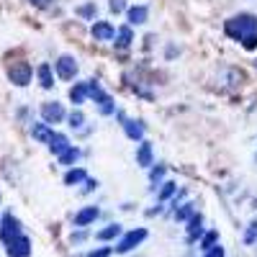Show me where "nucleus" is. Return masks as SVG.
Returning a JSON list of instances; mask_svg holds the SVG:
<instances>
[{"instance_id":"ddd939ff","label":"nucleus","mask_w":257,"mask_h":257,"mask_svg":"<svg viewBox=\"0 0 257 257\" xmlns=\"http://www.w3.org/2000/svg\"><path fill=\"white\" fill-rule=\"evenodd\" d=\"M49 144V152L54 154V157H59V154L70 147V139H67V134H59V131H54L52 134V139L47 142Z\"/></svg>"},{"instance_id":"2eb2a0df","label":"nucleus","mask_w":257,"mask_h":257,"mask_svg":"<svg viewBox=\"0 0 257 257\" xmlns=\"http://www.w3.org/2000/svg\"><path fill=\"white\" fill-rule=\"evenodd\" d=\"M111 95L103 90V87H100V83L98 80H87V100H93V103H106Z\"/></svg>"},{"instance_id":"7ed1b4c3","label":"nucleus","mask_w":257,"mask_h":257,"mask_svg":"<svg viewBox=\"0 0 257 257\" xmlns=\"http://www.w3.org/2000/svg\"><path fill=\"white\" fill-rule=\"evenodd\" d=\"M33 75H36V72L31 70L29 62H16V64L8 67V80L13 85H18V87H26L33 80Z\"/></svg>"},{"instance_id":"f03ea898","label":"nucleus","mask_w":257,"mask_h":257,"mask_svg":"<svg viewBox=\"0 0 257 257\" xmlns=\"http://www.w3.org/2000/svg\"><path fill=\"white\" fill-rule=\"evenodd\" d=\"M149 237V231L144 229V227H139V229H131V231H126V234H121L118 237V244H116V252H131L134 247H139V244Z\"/></svg>"},{"instance_id":"a211bd4d","label":"nucleus","mask_w":257,"mask_h":257,"mask_svg":"<svg viewBox=\"0 0 257 257\" xmlns=\"http://www.w3.org/2000/svg\"><path fill=\"white\" fill-rule=\"evenodd\" d=\"M52 134H54V129L49 124H44V121H39V124H31V137L36 139V142H49Z\"/></svg>"},{"instance_id":"f257e3e1","label":"nucleus","mask_w":257,"mask_h":257,"mask_svg":"<svg viewBox=\"0 0 257 257\" xmlns=\"http://www.w3.org/2000/svg\"><path fill=\"white\" fill-rule=\"evenodd\" d=\"M224 31H227V36L237 39L247 52H255L257 49V16H252V13H237V16H231L227 24H224Z\"/></svg>"},{"instance_id":"0eeeda50","label":"nucleus","mask_w":257,"mask_h":257,"mask_svg":"<svg viewBox=\"0 0 257 257\" xmlns=\"http://www.w3.org/2000/svg\"><path fill=\"white\" fill-rule=\"evenodd\" d=\"M5 250L10 257H31V237H26V234L21 231L13 242L5 244Z\"/></svg>"},{"instance_id":"7c9ffc66","label":"nucleus","mask_w":257,"mask_h":257,"mask_svg":"<svg viewBox=\"0 0 257 257\" xmlns=\"http://www.w3.org/2000/svg\"><path fill=\"white\" fill-rule=\"evenodd\" d=\"M200 224H203V216H200V214H193L191 219H188V231L200 229Z\"/></svg>"},{"instance_id":"cd10ccee","label":"nucleus","mask_w":257,"mask_h":257,"mask_svg":"<svg viewBox=\"0 0 257 257\" xmlns=\"http://www.w3.org/2000/svg\"><path fill=\"white\" fill-rule=\"evenodd\" d=\"M244 244H257V219L250 221V227L244 229Z\"/></svg>"},{"instance_id":"4be33fe9","label":"nucleus","mask_w":257,"mask_h":257,"mask_svg":"<svg viewBox=\"0 0 257 257\" xmlns=\"http://www.w3.org/2000/svg\"><path fill=\"white\" fill-rule=\"evenodd\" d=\"M165 172H167V167H165L162 162L152 165V170H149V185H152V188L162 185V177H165Z\"/></svg>"},{"instance_id":"a878e982","label":"nucleus","mask_w":257,"mask_h":257,"mask_svg":"<svg viewBox=\"0 0 257 257\" xmlns=\"http://www.w3.org/2000/svg\"><path fill=\"white\" fill-rule=\"evenodd\" d=\"M67 124H70L72 129H83V126H85V114H83L80 108H75L72 114L67 116Z\"/></svg>"},{"instance_id":"423d86ee","label":"nucleus","mask_w":257,"mask_h":257,"mask_svg":"<svg viewBox=\"0 0 257 257\" xmlns=\"http://www.w3.org/2000/svg\"><path fill=\"white\" fill-rule=\"evenodd\" d=\"M54 72H57L59 80L72 83L77 77V59L72 57V54H62V57L57 59V64H54Z\"/></svg>"},{"instance_id":"f3484780","label":"nucleus","mask_w":257,"mask_h":257,"mask_svg":"<svg viewBox=\"0 0 257 257\" xmlns=\"http://www.w3.org/2000/svg\"><path fill=\"white\" fill-rule=\"evenodd\" d=\"M36 77H39V85L44 87V90H52L54 87V75H52V64L44 62L39 70H36Z\"/></svg>"},{"instance_id":"aec40b11","label":"nucleus","mask_w":257,"mask_h":257,"mask_svg":"<svg viewBox=\"0 0 257 257\" xmlns=\"http://www.w3.org/2000/svg\"><path fill=\"white\" fill-rule=\"evenodd\" d=\"M87 180V172L83 170V167H70L64 175V185H80Z\"/></svg>"},{"instance_id":"393cba45","label":"nucleus","mask_w":257,"mask_h":257,"mask_svg":"<svg viewBox=\"0 0 257 257\" xmlns=\"http://www.w3.org/2000/svg\"><path fill=\"white\" fill-rule=\"evenodd\" d=\"M216 242H219V231H216V229H211V231H206L203 237H200V250L206 252V250H211V247H214Z\"/></svg>"},{"instance_id":"b1692460","label":"nucleus","mask_w":257,"mask_h":257,"mask_svg":"<svg viewBox=\"0 0 257 257\" xmlns=\"http://www.w3.org/2000/svg\"><path fill=\"white\" fill-rule=\"evenodd\" d=\"M175 193H177V183H175V180H167V183L160 185V196H157V198H160V200H170Z\"/></svg>"},{"instance_id":"c85d7f7f","label":"nucleus","mask_w":257,"mask_h":257,"mask_svg":"<svg viewBox=\"0 0 257 257\" xmlns=\"http://www.w3.org/2000/svg\"><path fill=\"white\" fill-rule=\"evenodd\" d=\"M108 8H111V13H126V0H108Z\"/></svg>"},{"instance_id":"6e6552de","label":"nucleus","mask_w":257,"mask_h":257,"mask_svg":"<svg viewBox=\"0 0 257 257\" xmlns=\"http://www.w3.org/2000/svg\"><path fill=\"white\" fill-rule=\"evenodd\" d=\"M98 216H100V208H98V206H85V208H80V211L72 216V224H75V227H90Z\"/></svg>"},{"instance_id":"9b49d317","label":"nucleus","mask_w":257,"mask_h":257,"mask_svg":"<svg viewBox=\"0 0 257 257\" xmlns=\"http://www.w3.org/2000/svg\"><path fill=\"white\" fill-rule=\"evenodd\" d=\"M118 121L124 124V131H126L129 139H137V142L144 139V124H142V121H131V118H126L124 114H118Z\"/></svg>"},{"instance_id":"c756f323","label":"nucleus","mask_w":257,"mask_h":257,"mask_svg":"<svg viewBox=\"0 0 257 257\" xmlns=\"http://www.w3.org/2000/svg\"><path fill=\"white\" fill-rule=\"evenodd\" d=\"M98 108H100V116H111L116 111V103H114V98H108L106 103H100Z\"/></svg>"},{"instance_id":"c9c22d12","label":"nucleus","mask_w":257,"mask_h":257,"mask_svg":"<svg viewBox=\"0 0 257 257\" xmlns=\"http://www.w3.org/2000/svg\"><path fill=\"white\" fill-rule=\"evenodd\" d=\"M177 54H180V52H177V47H172V44H170V47H167V54H165V57H167V59H172V57H177Z\"/></svg>"},{"instance_id":"39448f33","label":"nucleus","mask_w":257,"mask_h":257,"mask_svg":"<svg viewBox=\"0 0 257 257\" xmlns=\"http://www.w3.org/2000/svg\"><path fill=\"white\" fill-rule=\"evenodd\" d=\"M21 231H24V229H21V221L10 214V211H5L3 219H0V242H3V244L13 242Z\"/></svg>"},{"instance_id":"6ab92c4d","label":"nucleus","mask_w":257,"mask_h":257,"mask_svg":"<svg viewBox=\"0 0 257 257\" xmlns=\"http://www.w3.org/2000/svg\"><path fill=\"white\" fill-rule=\"evenodd\" d=\"M121 234H124V229H121V224H108L106 229H100L98 234H95V239H100V242H111V239H118Z\"/></svg>"},{"instance_id":"bb28decb","label":"nucleus","mask_w":257,"mask_h":257,"mask_svg":"<svg viewBox=\"0 0 257 257\" xmlns=\"http://www.w3.org/2000/svg\"><path fill=\"white\" fill-rule=\"evenodd\" d=\"M193 214H196V211H193V203H185V206H180V208L175 211V221H188Z\"/></svg>"},{"instance_id":"9d476101","label":"nucleus","mask_w":257,"mask_h":257,"mask_svg":"<svg viewBox=\"0 0 257 257\" xmlns=\"http://www.w3.org/2000/svg\"><path fill=\"white\" fill-rule=\"evenodd\" d=\"M147 18H149V8L147 5H131V8H126V24L129 26H142V24H147Z\"/></svg>"},{"instance_id":"72a5a7b5","label":"nucleus","mask_w":257,"mask_h":257,"mask_svg":"<svg viewBox=\"0 0 257 257\" xmlns=\"http://www.w3.org/2000/svg\"><path fill=\"white\" fill-rule=\"evenodd\" d=\"M95 188H98V183H95V180H90V177H87V180L83 183V193H90V191H95Z\"/></svg>"},{"instance_id":"412c9836","label":"nucleus","mask_w":257,"mask_h":257,"mask_svg":"<svg viewBox=\"0 0 257 257\" xmlns=\"http://www.w3.org/2000/svg\"><path fill=\"white\" fill-rule=\"evenodd\" d=\"M80 157H83V152L77 149V147H67V149L59 154V157H57V160H59L64 167H72V165H75L77 160H80Z\"/></svg>"},{"instance_id":"20e7f679","label":"nucleus","mask_w":257,"mask_h":257,"mask_svg":"<svg viewBox=\"0 0 257 257\" xmlns=\"http://www.w3.org/2000/svg\"><path fill=\"white\" fill-rule=\"evenodd\" d=\"M41 121H44V124H49V126L67 121V111H64V106L59 103V100H47V103L41 106Z\"/></svg>"},{"instance_id":"2f4dec72","label":"nucleus","mask_w":257,"mask_h":257,"mask_svg":"<svg viewBox=\"0 0 257 257\" xmlns=\"http://www.w3.org/2000/svg\"><path fill=\"white\" fill-rule=\"evenodd\" d=\"M227 252H224V247H221V244H214V247L211 250H206V255L203 257H224Z\"/></svg>"},{"instance_id":"4468645a","label":"nucleus","mask_w":257,"mask_h":257,"mask_svg":"<svg viewBox=\"0 0 257 257\" xmlns=\"http://www.w3.org/2000/svg\"><path fill=\"white\" fill-rule=\"evenodd\" d=\"M137 165H142V167H152V165H154V147H152L149 142H142V144H139Z\"/></svg>"},{"instance_id":"f8f14e48","label":"nucleus","mask_w":257,"mask_h":257,"mask_svg":"<svg viewBox=\"0 0 257 257\" xmlns=\"http://www.w3.org/2000/svg\"><path fill=\"white\" fill-rule=\"evenodd\" d=\"M131 41H134V31H131V26H129V24L118 26V29H116V36H114V47H116V49H129Z\"/></svg>"},{"instance_id":"dca6fc26","label":"nucleus","mask_w":257,"mask_h":257,"mask_svg":"<svg viewBox=\"0 0 257 257\" xmlns=\"http://www.w3.org/2000/svg\"><path fill=\"white\" fill-rule=\"evenodd\" d=\"M70 100H72V106H83L85 100H87V83H75L70 87Z\"/></svg>"},{"instance_id":"f704fd0d","label":"nucleus","mask_w":257,"mask_h":257,"mask_svg":"<svg viewBox=\"0 0 257 257\" xmlns=\"http://www.w3.org/2000/svg\"><path fill=\"white\" fill-rule=\"evenodd\" d=\"M85 239H87L85 231H75V234H72V242H75V244H80V242H85Z\"/></svg>"},{"instance_id":"1a4fd4ad","label":"nucleus","mask_w":257,"mask_h":257,"mask_svg":"<svg viewBox=\"0 0 257 257\" xmlns=\"http://www.w3.org/2000/svg\"><path fill=\"white\" fill-rule=\"evenodd\" d=\"M90 33H93V39H98V41H114L116 29H114V24H108V21H93Z\"/></svg>"},{"instance_id":"5701e85b","label":"nucleus","mask_w":257,"mask_h":257,"mask_svg":"<svg viewBox=\"0 0 257 257\" xmlns=\"http://www.w3.org/2000/svg\"><path fill=\"white\" fill-rule=\"evenodd\" d=\"M80 18H85V21H95V16H98V5L95 3H83L80 8L75 10Z\"/></svg>"},{"instance_id":"473e14b6","label":"nucleus","mask_w":257,"mask_h":257,"mask_svg":"<svg viewBox=\"0 0 257 257\" xmlns=\"http://www.w3.org/2000/svg\"><path fill=\"white\" fill-rule=\"evenodd\" d=\"M111 252H114L111 247H100V250H93L90 255H85V257H111Z\"/></svg>"},{"instance_id":"e433bc0d","label":"nucleus","mask_w":257,"mask_h":257,"mask_svg":"<svg viewBox=\"0 0 257 257\" xmlns=\"http://www.w3.org/2000/svg\"><path fill=\"white\" fill-rule=\"evenodd\" d=\"M255 67H257V59H255Z\"/></svg>"}]
</instances>
